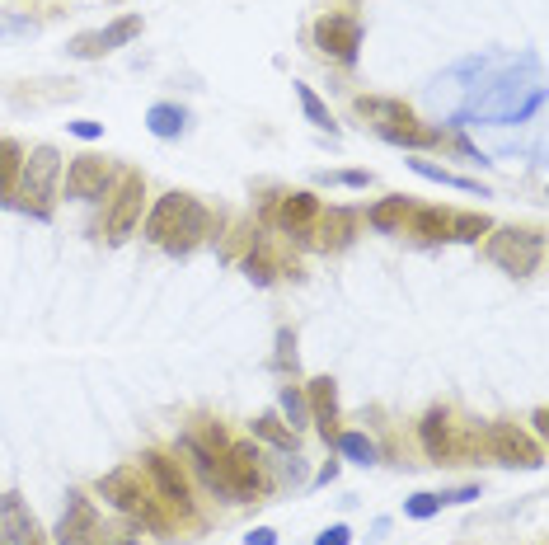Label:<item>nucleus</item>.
<instances>
[{
  "label": "nucleus",
  "instance_id": "nucleus-1",
  "mask_svg": "<svg viewBox=\"0 0 549 545\" xmlns=\"http://www.w3.org/2000/svg\"><path fill=\"white\" fill-rule=\"evenodd\" d=\"M146 235L155 245H165V250L188 254L207 235V207L198 198H188V193H165L155 203V212L146 217Z\"/></svg>",
  "mask_w": 549,
  "mask_h": 545
},
{
  "label": "nucleus",
  "instance_id": "nucleus-2",
  "mask_svg": "<svg viewBox=\"0 0 549 545\" xmlns=\"http://www.w3.org/2000/svg\"><path fill=\"white\" fill-rule=\"evenodd\" d=\"M99 494H104L108 508H118L122 517L141 522L146 531H160V536L169 531V513L160 508V494H155L151 484L141 480V470H132V466L108 470L104 480H99Z\"/></svg>",
  "mask_w": 549,
  "mask_h": 545
},
{
  "label": "nucleus",
  "instance_id": "nucleus-3",
  "mask_svg": "<svg viewBox=\"0 0 549 545\" xmlns=\"http://www.w3.org/2000/svg\"><path fill=\"white\" fill-rule=\"evenodd\" d=\"M57 179H61V156L57 146H33L24 165H19V184H15V198L24 212L33 217H47L52 212V193H57Z\"/></svg>",
  "mask_w": 549,
  "mask_h": 545
},
{
  "label": "nucleus",
  "instance_id": "nucleus-4",
  "mask_svg": "<svg viewBox=\"0 0 549 545\" xmlns=\"http://www.w3.org/2000/svg\"><path fill=\"white\" fill-rule=\"evenodd\" d=\"M221 499L226 503H244L268 494V470H263V456L254 442H235L226 447V461H221Z\"/></svg>",
  "mask_w": 549,
  "mask_h": 545
},
{
  "label": "nucleus",
  "instance_id": "nucleus-5",
  "mask_svg": "<svg viewBox=\"0 0 549 545\" xmlns=\"http://www.w3.org/2000/svg\"><path fill=\"white\" fill-rule=\"evenodd\" d=\"M540 231H517V226H507V231H493L488 235V259L503 268V273H512V278H526V273H535V264H540Z\"/></svg>",
  "mask_w": 549,
  "mask_h": 545
},
{
  "label": "nucleus",
  "instance_id": "nucleus-6",
  "mask_svg": "<svg viewBox=\"0 0 549 545\" xmlns=\"http://www.w3.org/2000/svg\"><path fill=\"white\" fill-rule=\"evenodd\" d=\"M141 198H146V179L141 174H122L118 193H113V207H108V245H122L127 235L137 231Z\"/></svg>",
  "mask_w": 549,
  "mask_h": 545
},
{
  "label": "nucleus",
  "instance_id": "nucleus-7",
  "mask_svg": "<svg viewBox=\"0 0 549 545\" xmlns=\"http://www.w3.org/2000/svg\"><path fill=\"white\" fill-rule=\"evenodd\" d=\"M315 47L334 62H357V47H362V24L348 15H324L315 24Z\"/></svg>",
  "mask_w": 549,
  "mask_h": 545
},
{
  "label": "nucleus",
  "instance_id": "nucleus-8",
  "mask_svg": "<svg viewBox=\"0 0 549 545\" xmlns=\"http://www.w3.org/2000/svg\"><path fill=\"white\" fill-rule=\"evenodd\" d=\"M141 33V15H122V19H113L108 29H99V33H80V38H71V57H80V62H94V57H104V52H113V47H122V43H132Z\"/></svg>",
  "mask_w": 549,
  "mask_h": 545
},
{
  "label": "nucleus",
  "instance_id": "nucleus-9",
  "mask_svg": "<svg viewBox=\"0 0 549 545\" xmlns=\"http://www.w3.org/2000/svg\"><path fill=\"white\" fill-rule=\"evenodd\" d=\"M484 437H488V452L498 456L503 466H521V470L540 466V447H535L521 428H512V423H488Z\"/></svg>",
  "mask_w": 549,
  "mask_h": 545
},
{
  "label": "nucleus",
  "instance_id": "nucleus-10",
  "mask_svg": "<svg viewBox=\"0 0 549 545\" xmlns=\"http://www.w3.org/2000/svg\"><path fill=\"white\" fill-rule=\"evenodd\" d=\"M141 470L151 475V489L169 503V508H179V513H193V499H188V484H183L179 466H174L169 456L146 452V456H141Z\"/></svg>",
  "mask_w": 549,
  "mask_h": 545
},
{
  "label": "nucleus",
  "instance_id": "nucleus-11",
  "mask_svg": "<svg viewBox=\"0 0 549 545\" xmlns=\"http://www.w3.org/2000/svg\"><path fill=\"white\" fill-rule=\"evenodd\" d=\"M0 536L10 545H47L43 527H38V517L29 513L24 494H5V499H0Z\"/></svg>",
  "mask_w": 549,
  "mask_h": 545
},
{
  "label": "nucleus",
  "instance_id": "nucleus-12",
  "mask_svg": "<svg viewBox=\"0 0 549 545\" xmlns=\"http://www.w3.org/2000/svg\"><path fill=\"white\" fill-rule=\"evenodd\" d=\"M99 513H94V503L85 499V494H71L66 499V517H61V527H57V541L61 545H94L99 541Z\"/></svg>",
  "mask_w": 549,
  "mask_h": 545
},
{
  "label": "nucleus",
  "instance_id": "nucleus-13",
  "mask_svg": "<svg viewBox=\"0 0 549 545\" xmlns=\"http://www.w3.org/2000/svg\"><path fill=\"white\" fill-rule=\"evenodd\" d=\"M108 188H113V174H108L104 160H94V156H76L71 165H66V193L71 198H104Z\"/></svg>",
  "mask_w": 549,
  "mask_h": 545
},
{
  "label": "nucleus",
  "instance_id": "nucleus-14",
  "mask_svg": "<svg viewBox=\"0 0 549 545\" xmlns=\"http://www.w3.org/2000/svg\"><path fill=\"white\" fill-rule=\"evenodd\" d=\"M305 405H310L315 423H320V433L334 442V437H338V386L329 381V376H315L310 390H305Z\"/></svg>",
  "mask_w": 549,
  "mask_h": 545
},
{
  "label": "nucleus",
  "instance_id": "nucleus-15",
  "mask_svg": "<svg viewBox=\"0 0 549 545\" xmlns=\"http://www.w3.org/2000/svg\"><path fill=\"white\" fill-rule=\"evenodd\" d=\"M320 217V198L315 193H287L282 203H277V226L287 235H305Z\"/></svg>",
  "mask_w": 549,
  "mask_h": 545
},
{
  "label": "nucleus",
  "instance_id": "nucleus-16",
  "mask_svg": "<svg viewBox=\"0 0 549 545\" xmlns=\"http://www.w3.org/2000/svg\"><path fill=\"white\" fill-rule=\"evenodd\" d=\"M418 433H423V452L432 456V461H451V456H456V437H451V419H446L442 409H432V414H427V419H423V428H418Z\"/></svg>",
  "mask_w": 549,
  "mask_h": 545
},
{
  "label": "nucleus",
  "instance_id": "nucleus-17",
  "mask_svg": "<svg viewBox=\"0 0 549 545\" xmlns=\"http://www.w3.org/2000/svg\"><path fill=\"white\" fill-rule=\"evenodd\" d=\"M357 113L362 118H376V132H395V127H409L413 113L404 109V104H395V99H357Z\"/></svg>",
  "mask_w": 549,
  "mask_h": 545
},
{
  "label": "nucleus",
  "instance_id": "nucleus-18",
  "mask_svg": "<svg viewBox=\"0 0 549 545\" xmlns=\"http://www.w3.org/2000/svg\"><path fill=\"white\" fill-rule=\"evenodd\" d=\"M409 170L423 174V179H432V184H442V188H460V193H479V198H488V188L479 184V179H460V174L442 170V165H432V160H409Z\"/></svg>",
  "mask_w": 549,
  "mask_h": 545
},
{
  "label": "nucleus",
  "instance_id": "nucleus-19",
  "mask_svg": "<svg viewBox=\"0 0 549 545\" xmlns=\"http://www.w3.org/2000/svg\"><path fill=\"white\" fill-rule=\"evenodd\" d=\"M352 226H357V217H352L348 207H334V212L320 221V245L324 250H343L352 240Z\"/></svg>",
  "mask_w": 549,
  "mask_h": 545
},
{
  "label": "nucleus",
  "instance_id": "nucleus-20",
  "mask_svg": "<svg viewBox=\"0 0 549 545\" xmlns=\"http://www.w3.org/2000/svg\"><path fill=\"white\" fill-rule=\"evenodd\" d=\"M413 207H409V198H385V203H376L371 212H366V226H376V231H399L404 226V217H409Z\"/></svg>",
  "mask_w": 549,
  "mask_h": 545
},
{
  "label": "nucleus",
  "instance_id": "nucleus-21",
  "mask_svg": "<svg viewBox=\"0 0 549 545\" xmlns=\"http://www.w3.org/2000/svg\"><path fill=\"white\" fill-rule=\"evenodd\" d=\"M19 165H24V151H19V141H0V203H10V198H15Z\"/></svg>",
  "mask_w": 549,
  "mask_h": 545
},
{
  "label": "nucleus",
  "instance_id": "nucleus-22",
  "mask_svg": "<svg viewBox=\"0 0 549 545\" xmlns=\"http://www.w3.org/2000/svg\"><path fill=\"white\" fill-rule=\"evenodd\" d=\"M146 127H151L155 137H179L183 127H188V113L179 109V104H155L151 113H146Z\"/></svg>",
  "mask_w": 549,
  "mask_h": 545
},
{
  "label": "nucleus",
  "instance_id": "nucleus-23",
  "mask_svg": "<svg viewBox=\"0 0 549 545\" xmlns=\"http://www.w3.org/2000/svg\"><path fill=\"white\" fill-rule=\"evenodd\" d=\"M493 231V221L484 217V212H465V217H451L446 221V240H460V245H470V240H479V235Z\"/></svg>",
  "mask_w": 549,
  "mask_h": 545
},
{
  "label": "nucleus",
  "instance_id": "nucleus-24",
  "mask_svg": "<svg viewBox=\"0 0 549 545\" xmlns=\"http://www.w3.org/2000/svg\"><path fill=\"white\" fill-rule=\"evenodd\" d=\"M254 437L273 442V447H282V452H296V433H291V428L277 419V414H263V419L254 423Z\"/></svg>",
  "mask_w": 549,
  "mask_h": 545
},
{
  "label": "nucleus",
  "instance_id": "nucleus-25",
  "mask_svg": "<svg viewBox=\"0 0 549 545\" xmlns=\"http://www.w3.org/2000/svg\"><path fill=\"white\" fill-rule=\"evenodd\" d=\"M338 452L348 456V461H357V466H376V442L362 433H338Z\"/></svg>",
  "mask_w": 549,
  "mask_h": 545
},
{
  "label": "nucleus",
  "instance_id": "nucleus-26",
  "mask_svg": "<svg viewBox=\"0 0 549 545\" xmlns=\"http://www.w3.org/2000/svg\"><path fill=\"white\" fill-rule=\"evenodd\" d=\"M446 221H451V212H442V207H418V212H413V235H423V240H442Z\"/></svg>",
  "mask_w": 549,
  "mask_h": 545
},
{
  "label": "nucleus",
  "instance_id": "nucleus-27",
  "mask_svg": "<svg viewBox=\"0 0 549 545\" xmlns=\"http://www.w3.org/2000/svg\"><path fill=\"white\" fill-rule=\"evenodd\" d=\"M296 99H301V109H305V118H310V123H315V127H329V132H334V118H329L324 99L310 90V85H296Z\"/></svg>",
  "mask_w": 549,
  "mask_h": 545
},
{
  "label": "nucleus",
  "instance_id": "nucleus-28",
  "mask_svg": "<svg viewBox=\"0 0 549 545\" xmlns=\"http://www.w3.org/2000/svg\"><path fill=\"white\" fill-rule=\"evenodd\" d=\"M282 414H287L291 433L310 423V405H305V395H301V390H296V386H287V390H282Z\"/></svg>",
  "mask_w": 549,
  "mask_h": 545
},
{
  "label": "nucleus",
  "instance_id": "nucleus-29",
  "mask_svg": "<svg viewBox=\"0 0 549 545\" xmlns=\"http://www.w3.org/2000/svg\"><path fill=\"white\" fill-rule=\"evenodd\" d=\"M244 273H249V282H259V287H268V282L277 278V268H273V259H268V245H263V240H259V250L249 254Z\"/></svg>",
  "mask_w": 549,
  "mask_h": 545
},
{
  "label": "nucleus",
  "instance_id": "nucleus-30",
  "mask_svg": "<svg viewBox=\"0 0 549 545\" xmlns=\"http://www.w3.org/2000/svg\"><path fill=\"white\" fill-rule=\"evenodd\" d=\"M404 513H409L413 522H427L432 513H442V499H437V494H413V499L404 503Z\"/></svg>",
  "mask_w": 549,
  "mask_h": 545
},
{
  "label": "nucleus",
  "instance_id": "nucleus-31",
  "mask_svg": "<svg viewBox=\"0 0 549 545\" xmlns=\"http://www.w3.org/2000/svg\"><path fill=\"white\" fill-rule=\"evenodd\" d=\"M33 33H38V24H33V19L5 15V10H0V38H33Z\"/></svg>",
  "mask_w": 549,
  "mask_h": 545
},
{
  "label": "nucleus",
  "instance_id": "nucleus-32",
  "mask_svg": "<svg viewBox=\"0 0 549 545\" xmlns=\"http://www.w3.org/2000/svg\"><path fill=\"white\" fill-rule=\"evenodd\" d=\"M324 184H348V188H366L371 184V174L366 170H343V174H320Z\"/></svg>",
  "mask_w": 549,
  "mask_h": 545
},
{
  "label": "nucleus",
  "instance_id": "nucleus-33",
  "mask_svg": "<svg viewBox=\"0 0 549 545\" xmlns=\"http://www.w3.org/2000/svg\"><path fill=\"white\" fill-rule=\"evenodd\" d=\"M442 503H470L479 499V484H465V489H446V494H437Z\"/></svg>",
  "mask_w": 549,
  "mask_h": 545
},
{
  "label": "nucleus",
  "instance_id": "nucleus-34",
  "mask_svg": "<svg viewBox=\"0 0 549 545\" xmlns=\"http://www.w3.org/2000/svg\"><path fill=\"white\" fill-rule=\"evenodd\" d=\"M348 541H352V531L343 527V522H338V527L320 531V541H315V545H348Z\"/></svg>",
  "mask_w": 549,
  "mask_h": 545
},
{
  "label": "nucleus",
  "instance_id": "nucleus-35",
  "mask_svg": "<svg viewBox=\"0 0 549 545\" xmlns=\"http://www.w3.org/2000/svg\"><path fill=\"white\" fill-rule=\"evenodd\" d=\"M71 132H76L80 141H94V137H104V127L90 123V118H80V123H71Z\"/></svg>",
  "mask_w": 549,
  "mask_h": 545
},
{
  "label": "nucleus",
  "instance_id": "nucleus-36",
  "mask_svg": "<svg viewBox=\"0 0 549 545\" xmlns=\"http://www.w3.org/2000/svg\"><path fill=\"white\" fill-rule=\"evenodd\" d=\"M244 545H277V531L273 527H254L244 536Z\"/></svg>",
  "mask_w": 549,
  "mask_h": 545
}]
</instances>
